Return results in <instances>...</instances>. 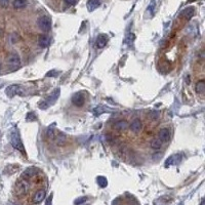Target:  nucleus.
<instances>
[{
    "label": "nucleus",
    "mask_w": 205,
    "mask_h": 205,
    "mask_svg": "<svg viewBox=\"0 0 205 205\" xmlns=\"http://www.w3.org/2000/svg\"><path fill=\"white\" fill-rule=\"evenodd\" d=\"M148 9L150 10V12H151V13L153 14V13H154V9H155V1H154V0H153V1L151 2V4L149 5Z\"/></svg>",
    "instance_id": "27"
},
{
    "label": "nucleus",
    "mask_w": 205,
    "mask_h": 205,
    "mask_svg": "<svg viewBox=\"0 0 205 205\" xmlns=\"http://www.w3.org/2000/svg\"><path fill=\"white\" fill-rule=\"evenodd\" d=\"M100 5V0H88L86 3L88 12H94Z\"/></svg>",
    "instance_id": "15"
},
{
    "label": "nucleus",
    "mask_w": 205,
    "mask_h": 205,
    "mask_svg": "<svg viewBox=\"0 0 205 205\" xmlns=\"http://www.w3.org/2000/svg\"><path fill=\"white\" fill-rule=\"evenodd\" d=\"M181 14L182 17H185L186 18H191L194 16V8L193 7H188V8L182 10Z\"/></svg>",
    "instance_id": "21"
},
{
    "label": "nucleus",
    "mask_w": 205,
    "mask_h": 205,
    "mask_svg": "<svg viewBox=\"0 0 205 205\" xmlns=\"http://www.w3.org/2000/svg\"><path fill=\"white\" fill-rule=\"evenodd\" d=\"M10 144L12 146L18 150L21 153L25 154V148H24V145L22 143V140H21V136H20V133L17 129H13L12 133H10Z\"/></svg>",
    "instance_id": "1"
},
{
    "label": "nucleus",
    "mask_w": 205,
    "mask_h": 205,
    "mask_svg": "<svg viewBox=\"0 0 205 205\" xmlns=\"http://www.w3.org/2000/svg\"><path fill=\"white\" fill-rule=\"evenodd\" d=\"M162 141H160L158 137H155V139H153L151 141V143H150V146L152 149H154V150H158V149H160L162 147Z\"/></svg>",
    "instance_id": "17"
},
{
    "label": "nucleus",
    "mask_w": 205,
    "mask_h": 205,
    "mask_svg": "<svg viewBox=\"0 0 205 205\" xmlns=\"http://www.w3.org/2000/svg\"><path fill=\"white\" fill-rule=\"evenodd\" d=\"M54 136H55V127H54V124H51L48 126V128L46 130V136L49 140H54Z\"/></svg>",
    "instance_id": "20"
},
{
    "label": "nucleus",
    "mask_w": 205,
    "mask_h": 205,
    "mask_svg": "<svg viewBox=\"0 0 205 205\" xmlns=\"http://www.w3.org/2000/svg\"><path fill=\"white\" fill-rule=\"evenodd\" d=\"M0 68H1V66H0Z\"/></svg>",
    "instance_id": "34"
},
{
    "label": "nucleus",
    "mask_w": 205,
    "mask_h": 205,
    "mask_svg": "<svg viewBox=\"0 0 205 205\" xmlns=\"http://www.w3.org/2000/svg\"><path fill=\"white\" fill-rule=\"evenodd\" d=\"M28 190H29V184H28L27 181L22 180V181L17 182V185H16V193H17L18 196L25 195V194L28 192Z\"/></svg>",
    "instance_id": "4"
},
{
    "label": "nucleus",
    "mask_w": 205,
    "mask_h": 205,
    "mask_svg": "<svg viewBox=\"0 0 205 205\" xmlns=\"http://www.w3.org/2000/svg\"><path fill=\"white\" fill-rule=\"evenodd\" d=\"M86 200H87V197H80V198H78V199L75 200L74 204H75V205H81V204H83L84 202H86Z\"/></svg>",
    "instance_id": "25"
},
{
    "label": "nucleus",
    "mask_w": 205,
    "mask_h": 205,
    "mask_svg": "<svg viewBox=\"0 0 205 205\" xmlns=\"http://www.w3.org/2000/svg\"><path fill=\"white\" fill-rule=\"evenodd\" d=\"M205 90V81L204 80H200L196 83V92L199 95L204 94Z\"/></svg>",
    "instance_id": "18"
},
{
    "label": "nucleus",
    "mask_w": 205,
    "mask_h": 205,
    "mask_svg": "<svg viewBox=\"0 0 205 205\" xmlns=\"http://www.w3.org/2000/svg\"><path fill=\"white\" fill-rule=\"evenodd\" d=\"M180 155H174V156H170V157L166 160V162H165V166L166 167H168L169 165H173V164H177L178 161H180V159L181 158H177Z\"/></svg>",
    "instance_id": "19"
},
{
    "label": "nucleus",
    "mask_w": 205,
    "mask_h": 205,
    "mask_svg": "<svg viewBox=\"0 0 205 205\" xmlns=\"http://www.w3.org/2000/svg\"><path fill=\"white\" fill-rule=\"evenodd\" d=\"M57 74H58L57 71H50V72L47 73V76H48V77H49V76H50V77H54L55 75H57Z\"/></svg>",
    "instance_id": "30"
},
{
    "label": "nucleus",
    "mask_w": 205,
    "mask_h": 205,
    "mask_svg": "<svg viewBox=\"0 0 205 205\" xmlns=\"http://www.w3.org/2000/svg\"><path fill=\"white\" fill-rule=\"evenodd\" d=\"M54 140H55V144H57L58 146H59V147L65 146L66 143H67V136L64 135V133H62V132L55 133Z\"/></svg>",
    "instance_id": "9"
},
{
    "label": "nucleus",
    "mask_w": 205,
    "mask_h": 205,
    "mask_svg": "<svg viewBox=\"0 0 205 205\" xmlns=\"http://www.w3.org/2000/svg\"><path fill=\"white\" fill-rule=\"evenodd\" d=\"M200 205H204V200L202 201V202H201V204H200Z\"/></svg>",
    "instance_id": "33"
},
{
    "label": "nucleus",
    "mask_w": 205,
    "mask_h": 205,
    "mask_svg": "<svg viewBox=\"0 0 205 205\" xmlns=\"http://www.w3.org/2000/svg\"><path fill=\"white\" fill-rule=\"evenodd\" d=\"M160 156H161V154H159V153H158V154H155V155H153V158H154V159H156V158H157V159H159L158 157H160Z\"/></svg>",
    "instance_id": "32"
},
{
    "label": "nucleus",
    "mask_w": 205,
    "mask_h": 205,
    "mask_svg": "<svg viewBox=\"0 0 205 205\" xmlns=\"http://www.w3.org/2000/svg\"><path fill=\"white\" fill-rule=\"evenodd\" d=\"M27 5V0H14L13 1V7L17 9L24 8Z\"/></svg>",
    "instance_id": "22"
},
{
    "label": "nucleus",
    "mask_w": 205,
    "mask_h": 205,
    "mask_svg": "<svg viewBox=\"0 0 205 205\" xmlns=\"http://www.w3.org/2000/svg\"><path fill=\"white\" fill-rule=\"evenodd\" d=\"M130 130L133 132V133H139L141 130V122L140 119H135L131 124H130Z\"/></svg>",
    "instance_id": "10"
},
{
    "label": "nucleus",
    "mask_w": 205,
    "mask_h": 205,
    "mask_svg": "<svg viewBox=\"0 0 205 205\" xmlns=\"http://www.w3.org/2000/svg\"><path fill=\"white\" fill-rule=\"evenodd\" d=\"M133 39H135V36H133V34H129L128 38L126 39V42H127V43H131Z\"/></svg>",
    "instance_id": "29"
},
{
    "label": "nucleus",
    "mask_w": 205,
    "mask_h": 205,
    "mask_svg": "<svg viewBox=\"0 0 205 205\" xmlns=\"http://www.w3.org/2000/svg\"><path fill=\"white\" fill-rule=\"evenodd\" d=\"M158 139L163 143H166L170 140V131L167 128H162L160 129V131L158 133Z\"/></svg>",
    "instance_id": "6"
},
{
    "label": "nucleus",
    "mask_w": 205,
    "mask_h": 205,
    "mask_svg": "<svg viewBox=\"0 0 205 205\" xmlns=\"http://www.w3.org/2000/svg\"><path fill=\"white\" fill-rule=\"evenodd\" d=\"M27 120H29V121H31V120H36V116H35V114H33V113H28V115H27Z\"/></svg>",
    "instance_id": "28"
},
{
    "label": "nucleus",
    "mask_w": 205,
    "mask_h": 205,
    "mask_svg": "<svg viewBox=\"0 0 205 205\" xmlns=\"http://www.w3.org/2000/svg\"><path fill=\"white\" fill-rule=\"evenodd\" d=\"M50 43V39L47 35H40L38 38V45L42 48H45L49 45Z\"/></svg>",
    "instance_id": "14"
},
{
    "label": "nucleus",
    "mask_w": 205,
    "mask_h": 205,
    "mask_svg": "<svg viewBox=\"0 0 205 205\" xmlns=\"http://www.w3.org/2000/svg\"><path fill=\"white\" fill-rule=\"evenodd\" d=\"M9 4V0H0V6L3 8H6Z\"/></svg>",
    "instance_id": "26"
},
{
    "label": "nucleus",
    "mask_w": 205,
    "mask_h": 205,
    "mask_svg": "<svg viewBox=\"0 0 205 205\" xmlns=\"http://www.w3.org/2000/svg\"><path fill=\"white\" fill-rule=\"evenodd\" d=\"M108 42V37L105 34H100L96 38V47L98 48H103L107 45Z\"/></svg>",
    "instance_id": "11"
},
{
    "label": "nucleus",
    "mask_w": 205,
    "mask_h": 205,
    "mask_svg": "<svg viewBox=\"0 0 205 205\" xmlns=\"http://www.w3.org/2000/svg\"><path fill=\"white\" fill-rule=\"evenodd\" d=\"M34 173H35V169H33V168H29L27 170H25L23 174H22V180L28 182L30 178H32L34 177Z\"/></svg>",
    "instance_id": "16"
},
{
    "label": "nucleus",
    "mask_w": 205,
    "mask_h": 205,
    "mask_svg": "<svg viewBox=\"0 0 205 205\" xmlns=\"http://www.w3.org/2000/svg\"><path fill=\"white\" fill-rule=\"evenodd\" d=\"M69 5H74L76 3V0H65Z\"/></svg>",
    "instance_id": "31"
},
{
    "label": "nucleus",
    "mask_w": 205,
    "mask_h": 205,
    "mask_svg": "<svg viewBox=\"0 0 205 205\" xmlns=\"http://www.w3.org/2000/svg\"><path fill=\"white\" fill-rule=\"evenodd\" d=\"M37 25L43 32H48L51 28V20L49 17L42 16L37 20Z\"/></svg>",
    "instance_id": "2"
},
{
    "label": "nucleus",
    "mask_w": 205,
    "mask_h": 205,
    "mask_svg": "<svg viewBox=\"0 0 205 205\" xmlns=\"http://www.w3.org/2000/svg\"><path fill=\"white\" fill-rule=\"evenodd\" d=\"M72 103L76 107H82L85 103V98L84 95L82 92H76L72 98Z\"/></svg>",
    "instance_id": "5"
},
{
    "label": "nucleus",
    "mask_w": 205,
    "mask_h": 205,
    "mask_svg": "<svg viewBox=\"0 0 205 205\" xmlns=\"http://www.w3.org/2000/svg\"><path fill=\"white\" fill-rule=\"evenodd\" d=\"M107 110L105 109L104 107H102V106H100V107H96V108H95V110H94V113H95V115H100L102 113H105Z\"/></svg>",
    "instance_id": "24"
},
{
    "label": "nucleus",
    "mask_w": 205,
    "mask_h": 205,
    "mask_svg": "<svg viewBox=\"0 0 205 205\" xmlns=\"http://www.w3.org/2000/svg\"><path fill=\"white\" fill-rule=\"evenodd\" d=\"M59 91H61V89L59 88H57L55 89V90L53 92V94H51L49 96H48V98L46 99V104L48 106L49 105H51V104H54L55 100H57L58 99H59Z\"/></svg>",
    "instance_id": "13"
},
{
    "label": "nucleus",
    "mask_w": 205,
    "mask_h": 205,
    "mask_svg": "<svg viewBox=\"0 0 205 205\" xmlns=\"http://www.w3.org/2000/svg\"><path fill=\"white\" fill-rule=\"evenodd\" d=\"M18 90H20V86H18V84H13V85H9V86H7L6 89H5V94L7 96H9V98H12L14 95H17Z\"/></svg>",
    "instance_id": "8"
},
{
    "label": "nucleus",
    "mask_w": 205,
    "mask_h": 205,
    "mask_svg": "<svg viewBox=\"0 0 205 205\" xmlns=\"http://www.w3.org/2000/svg\"><path fill=\"white\" fill-rule=\"evenodd\" d=\"M98 184H99L102 188L107 187V185H108L107 178H105L104 177H98Z\"/></svg>",
    "instance_id": "23"
},
{
    "label": "nucleus",
    "mask_w": 205,
    "mask_h": 205,
    "mask_svg": "<svg viewBox=\"0 0 205 205\" xmlns=\"http://www.w3.org/2000/svg\"><path fill=\"white\" fill-rule=\"evenodd\" d=\"M45 195H46V193L44 190H38V191L34 194V196H33V202L35 204L40 203L41 201H43L44 198H45Z\"/></svg>",
    "instance_id": "7"
},
{
    "label": "nucleus",
    "mask_w": 205,
    "mask_h": 205,
    "mask_svg": "<svg viewBox=\"0 0 205 205\" xmlns=\"http://www.w3.org/2000/svg\"><path fill=\"white\" fill-rule=\"evenodd\" d=\"M114 128L117 131H124L128 128V123L125 120H119L114 124Z\"/></svg>",
    "instance_id": "12"
},
{
    "label": "nucleus",
    "mask_w": 205,
    "mask_h": 205,
    "mask_svg": "<svg viewBox=\"0 0 205 205\" xmlns=\"http://www.w3.org/2000/svg\"><path fill=\"white\" fill-rule=\"evenodd\" d=\"M7 65L13 69H18L21 66V59L17 53H13L7 58Z\"/></svg>",
    "instance_id": "3"
}]
</instances>
